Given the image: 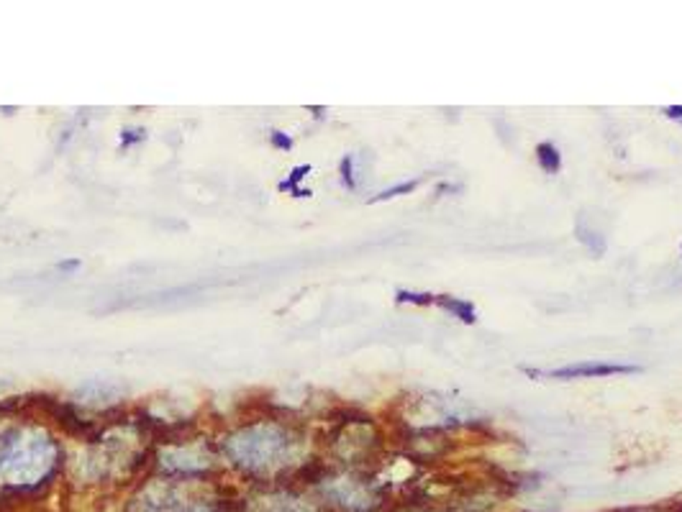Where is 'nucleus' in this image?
Wrapping results in <instances>:
<instances>
[{
  "instance_id": "nucleus-1",
  "label": "nucleus",
  "mask_w": 682,
  "mask_h": 512,
  "mask_svg": "<svg viewBox=\"0 0 682 512\" xmlns=\"http://www.w3.org/2000/svg\"><path fill=\"white\" fill-rule=\"evenodd\" d=\"M60 464V446L41 428H19L0 441V484L16 492L49 482Z\"/></svg>"
},
{
  "instance_id": "nucleus-2",
  "label": "nucleus",
  "mask_w": 682,
  "mask_h": 512,
  "mask_svg": "<svg viewBox=\"0 0 682 512\" xmlns=\"http://www.w3.org/2000/svg\"><path fill=\"white\" fill-rule=\"evenodd\" d=\"M229 461L246 474L270 476L293 464L298 453V438L280 423H252L223 441Z\"/></svg>"
},
{
  "instance_id": "nucleus-3",
  "label": "nucleus",
  "mask_w": 682,
  "mask_h": 512,
  "mask_svg": "<svg viewBox=\"0 0 682 512\" xmlns=\"http://www.w3.org/2000/svg\"><path fill=\"white\" fill-rule=\"evenodd\" d=\"M323 494L331 505L346 512H372L380 505V490L375 482L360 476H331L323 479Z\"/></svg>"
},
{
  "instance_id": "nucleus-4",
  "label": "nucleus",
  "mask_w": 682,
  "mask_h": 512,
  "mask_svg": "<svg viewBox=\"0 0 682 512\" xmlns=\"http://www.w3.org/2000/svg\"><path fill=\"white\" fill-rule=\"evenodd\" d=\"M157 464L164 474L175 476H201L211 472L216 458L203 443H185V446H164L157 453Z\"/></svg>"
},
{
  "instance_id": "nucleus-5",
  "label": "nucleus",
  "mask_w": 682,
  "mask_h": 512,
  "mask_svg": "<svg viewBox=\"0 0 682 512\" xmlns=\"http://www.w3.org/2000/svg\"><path fill=\"white\" fill-rule=\"evenodd\" d=\"M134 512H180L182 502L178 490L167 482H152L131 505Z\"/></svg>"
},
{
  "instance_id": "nucleus-6",
  "label": "nucleus",
  "mask_w": 682,
  "mask_h": 512,
  "mask_svg": "<svg viewBox=\"0 0 682 512\" xmlns=\"http://www.w3.org/2000/svg\"><path fill=\"white\" fill-rule=\"evenodd\" d=\"M639 367L634 364H605V361H582V364H572V367H562V369H549L544 372L552 379H598V376H613V375H636Z\"/></svg>"
},
{
  "instance_id": "nucleus-7",
  "label": "nucleus",
  "mask_w": 682,
  "mask_h": 512,
  "mask_svg": "<svg viewBox=\"0 0 682 512\" xmlns=\"http://www.w3.org/2000/svg\"><path fill=\"white\" fill-rule=\"evenodd\" d=\"M437 305H442L449 316L460 318L462 323H467V326L478 323V310H475V305H472V302H467V300H462V297L437 295Z\"/></svg>"
},
{
  "instance_id": "nucleus-8",
  "label": "nucleus",
  "mask_w": 682,
  "mask_h": 512,
  "mask_svg": "<svg viewBox=\"0 0 682 512\" xmlns=\"http://www.w3.org/2000/svg\"><path fill=\"white\" fill-rule=\"evenodd\" d=\"M536 161H539V167H542L546 175H557L562 169V154L549 141H544V144L536 146Z\"/></svg>"
},
{
  "instance_id": "nucleus-9",
  "label": "nucleus",
  "mask_w": 682,
  "mask_h": 512,
  "mask_svg": "<svg viewBox=\"0 0 682 512\" xmlns=\"http://www.w3.org/2000/svg\"><path fill=\"white\" fill-rule=\"evenodd\" d=\"M575 234H578V241L585 244L593 254H605V238L595 231V228H590V226H585V223H578V228H575Z\"/></svg>"
},
{
  "instance_id": "nucleus-10",
  "label": "nucleus",
  "mask_w": 682,
  "mask_h": 512,
  "mask_svg": "<svg viewBox=\"0 0 682 512\" xmlns=\"http://www.w3.org/2000/svg\"><path fill=\"white\" fill-rule=\"evenodd\" d=\"M423 182V178L419 179H405V182H401V185H393V187H387V190H382L380 195H375L370 202H382V200H393V197H398V195H408V193H413L419 185Z\"/></svg>"
},
{
  "instance_id": "nucleus-11",
  "label": "nucleus",
  "mask_w": 682,
  "mask_h": 512,
  "mask_svg": "<svg viewBox=\"0 0 682 512\" xmlns=\"http://www.w3.org/2000/svg\"><path fill=\"white\" fill-rule=\"evenodd\" d=\"M398 302H411V305H434L437 302V295H431V293H408V290H401L398 295H395Z\"/></svg>"
},
{
  "instance_id": "nucleus-12",
  "label": "nucleus",
  "mask_w": 682,
  "mask_h": 512,
  "mask_svg": "<svg viewBox=\"0 0 682 512\" xmlns=\"http://www.w3.org/2000/svg\"><path fill=\"white\" fill-rule=\"evenodd\" d=\"M341 179H344V185H346L349 190H354V187H357V178H354V157H352V154H346V157L341 159Z\"/></svg>"
},
{
  "instance_id": "nucleus-13",
  "label": "nucleus",
  "mask_w": 682,
  "mask_h": 512,
  "mask_svg": "<svg viewBox=\"0 0 682 512\" xmlns=\"http://www.w3.org/2000/svg\"><path fill=\"white\" fill-rule=\"evenodd\" d=\"M393 512H428V508H426V502H403V505H398L395 510Z\"/></svg>"
},
{
  "instance_id": "nucleus-14",
  "label": "nucleus",
  "mask_w": 682,
  "mask_h": 512,
  "mask_svg": "<svg viewBox=\"0 0 682 512\" xmlns=\"http://www.w3.org/2000/svg\"><path fill=\"white\" fill-rule=\"evenodd\" d=\"M272 144L280 146V149H290V146H293V138L282 136L280 131H272Z\"/></svg>"
},
{
  "instance_id": "nucleus-15",
  "label": "nucleus",
  "mask_w": 682,
  "mask_h": 512,
  "mask_svg": "<svg viewBox=\"0 0 682 512\" xmlns=\"http://www.w3.org/2000/svg\"><path fill=\"white\" fill-rule=\"evenodd\" d=\"M662 113H664V116H667V119L682 120V105H667Z\"/></svg>"
},
{
  "instance_id": "nucleus-16",
  "label": "nucleus",
  "mask_w": 682,
  "mask_h": 512,
  "mask_svg": "<svg viewBox=\"0 0 682 512\" xmlns=\"http://www.w3.org/2000/svg\"><path fill=\"white\" fill-rule=\"evenodd\" d=\"M139 138H144V131H126L123 134V146L131 144V141H139Z\"/></svg>"
},
{
  "instance_id": "nucleus-17",
  "label": "nucleus",
  "mask_w": 682,
  "mask_h": 512,
  "mask_svg": "<svg viewBox=\"0 0 682 512\" xmlns=\"http://www.w3.org/2000/svg\"><path fill=\"white\" fill-rule=\"evenodd\" d=\"M75 267H80V259H70V261L60 264V269H75Z\"/></svg>"
},
{
  "instance_id": "nucleus-18",
  "label": "nucleus",
  "mask_w": 682,
  "mask_h": 512,
  "mask_svg": "<svg viewBox=\"0 0 682 512\" xmlns=\"http://www.w3.org/2000/svg\"><path fill=\"white\" fill-rule=\"evenodd\" d=\"M634 512H678L675 508H646V510H634Z\"/></svg>"
},
{
  "instance_id": "nucleus-19",
  "label": "nucleus",
  "mask_w": 682,
  "mask_h": 512,
  "mask_svg": "<svg viewBox=\"0 0 682 512\" xmlns=\"http://www.w3.org/2000/svg\"><path fill=\"white\" fill-rule=\"evenodd\" d=\"M675 510H678V512H682V505H680V508H675Z\"/></svg>"
}]
</instances>
